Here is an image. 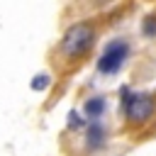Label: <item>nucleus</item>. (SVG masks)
<instances>
[{"instance_id": "nucleus-1", "label": "nucleus", "mask_w": 156, "mask_h": 156, "mask_svg": "<svg viewBox=\"0 0 156 156\" xmlns=\"http://www.w3.org/2000/svg\"><path fill=\"white\" fill-rule=\"evenodd\" d=\"M93 39H95V32H93L88 24H76V27H71V29L63 34L61 49H63L66 56L78 58V56H83V54L93 46Z\"/></svg>"}, {"instance_id": "nucleus-2", "label": "nucleus", "mask_w": 156, "mask_h": 156, "mask_svg": "<svg viewBox=\"0 0 156 156\" xmlns=\"http://www.w3.org/2000/svg\"><path fill=\"white\" fill-rule=\"evenodd\" d=\"M127 54H129V46H127V41H122V39H115V41H110V44L105 46V51H102V56H100V63H98V68H100L102 73H117V71L122 68V63H124Z\"/></svg>"}, {"instance_id": "nucleus-3", "label": "nucleus", "mask_w": 156, "mask_h": 156, "mask_svg": "<svg viewBox=\"0 0 156 156\" xmlns=\"http://www.w3.org/2000/svg\"><path fill=\"white\" fill-rule=\"evenodd\" d=\"M124 110L132 122H144V119H149L154 105L146 95H124Z\"/></svg>"}, {"instance_id": "nucleus-4", "label": "nucleus", "mask_w": 156, "mask_h": 156, "mask_svg": "<svg viewBox=\"0 0 156 156\" xmlns=\"http://www.w3.org/2000/svg\"><path fill=\"white\" fill-rule=\"evenodd\" d=\"M102 112H105V100H102V98H90V100L85 102V115H88V117L95 119V117H100Z\"/></svg>"}, {"instance_id": "nucleus-5", "label": "nucleus", "mask_w": 156, "mask_h": 156, "mask_svg": "<svg viewBox=\"0 0 156 156\" xmlns=\"http://www.w3.org/2000/svg\"><path fill=\"white\" fill-rule=\"evenodd\" d=\"M102 139H105V129H102L98 122H93L90 129H88V144H90V146H100Z\"/></svg>"}, {"instance_id": "nucleus-6", "label": "nucleus", "mask_w": 156, "mask_h": 156, "mask_svg": "<svg viewBox=\"0 0 156 156\" xmlns=\"http://www.w3.org/2000/svg\"><path fill=\"white\" fill-rule=\"evenodd\" d=\"M46 83H49V78H46V76H37V80H34V83H32V85H34V88H37V90H41V88H44V85H46Z\"/></svg>"}]
</instances>
